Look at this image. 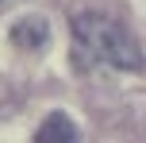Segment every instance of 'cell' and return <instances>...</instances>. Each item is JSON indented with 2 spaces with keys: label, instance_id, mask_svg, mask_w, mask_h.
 Masks as SVG:
<instances>
[{
  "label": "cell",
  "instance_id": "cell-1",
  "mask_svg": "<svg viewBox=\"0 0 146 143\" xmlns=\"http://www.w3.org/2000/svg\"><path fill=\"white\" fill-rule=\"evenodd\" d=\"M73 46L85 62H104L115 70H142V46L135 43V35L100 12L73 15Z\"/></svg>",
  "mask_w": 146,
  "mask_h": 143
},
{
  "label": "cell",
  "instance_id": "cell-2",
  "mask_svg": "<svg viewBox=\"0 0 146 143\" xmlns=\"http://www.w3.org/2000/svg\"><path fill=\"white\" fill-rule=\"evenodd\" d=\"M35 143H81V136H77V124H73L66 112H50L38 124Z\"/></svg>",
  "mask_w": 146,
  "mask_h": 143
},
{
  "label": "cell",
  "instance_id": "cell-3",
  "mask_svg": "<svg viewBox=\"0 0 146 143\" xmlns=\"http://www.w3.org/2000/svg\"><path fill=\"white\" fill-rule=\"evenodd\" d=\"M46 39H50V31H46V19H38V15H23L12 27V43L19 50H42Z\"/></svg>",
  "mask_w": 146,
  "mask_h": 143
}]
</instances>
